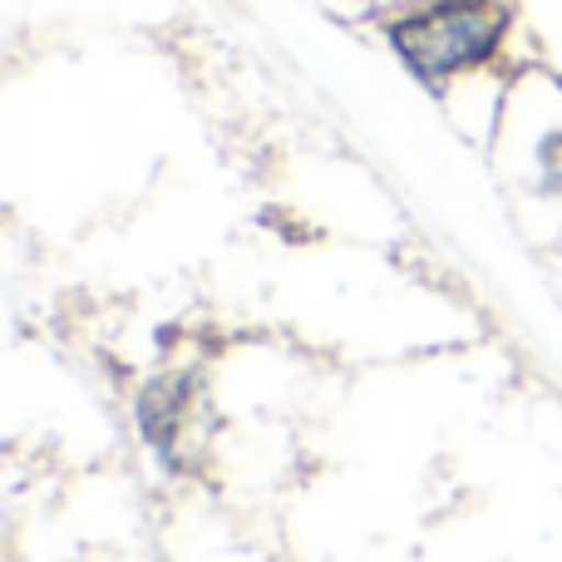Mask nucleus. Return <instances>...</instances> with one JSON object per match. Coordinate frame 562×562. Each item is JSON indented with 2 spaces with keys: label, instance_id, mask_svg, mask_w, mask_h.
<instances>
[{
  "label": "nucleus",
  "instance_id": "nucleus-1",
  "mask_svg": "<svg viewBox=\"0 0 562 562\" xmlns=\"http://www.w3.org/2000/svg\"><path fill=\"white\" fill-rule=\"evenodd\" d=\"M508 10L504 0H435L415 15L390 25V45L400 49L419 79H449L459 69H474L494 59L504 45Z\"/></svg>",
  "mask_w": 562,
  "mask_h": 562
},
{
  "label": "nucleus",
  "instance_id": "nucleus-2",
  "mask_svg": "<svg viewBox=\"0 0 562 562\" xmlns=\"http://www.w3.org/2000/svg\"><path fill=\"white\" fill-rule=\"evenodd\" d=\"M543 168H548V183L562 188V138H548L543 144Z\"/></svg>",
  "mask_w": 562,
  "mask_h": 562
}]
</instances>
